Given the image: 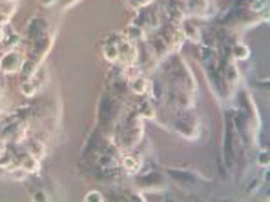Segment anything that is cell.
Here are the masks:
<instances>
[{
  "label": "cell",
  "instance_id": "cell-1",
  "mask_svg": "<svg viewBox=\"0 0 270 202\" xmlns=\"http://www.w3.org/2000/svg\"><path fill=\"white\" fill-rule=\"evenodd\" d=\"M22 66H24V56H22L20 51H15V49L8 51L2 59H0V69H2V73H6V75L20 73Z\"/></svg>",
  "mask_w": 270,
  "mask_h": 202
},
{
  "label": "cell",
  "instance_id": "cell-2",
  "mask_svg": "<svg viewBox=\"0 0 270 202\" xmlns=\"http://www.w3.org/2000/svg\"><path fill=\"white\" fill-rule=\"evenodd\" d=\"M117 51H119V61L126 66H133L137 61V47L135 42L131 40H119L117 44Z\"/></svg>",
  "mask_w": 270,
  "mask_h": 202
},
{
  "label": "cell",
  "instance_id": "cell-3",
  "mask_svg": "<svg viewBox=\"0 0 270 202\" xmlns=\"http://www.w3.org/2000/svg\"><path fill=\"white\" fill-rule=\"evenodd\" d=\"M121 164H122V168H124V171L130 173V175H137V173L143 169V159H141L139 155H135V153L124 155Z\"/></svg>",
  "mask_w": 270,
  "mask_h": 202
},
{
  "label": "cell",
  "instance_id": "cell-4",
  "mask_svg": "<svg viewBox=\"0 0 270 202\" xmlns=\"http://www.w3.org/2000/svg\"><path fill=\"white\" fill-rule=\"evenodd\" d=\"M18 168H22L26 173H37L40 168V162L35 155L24 153V155L18 157Z\"/></svg>",
  "mask_w": 270,
  "mask_h": 202
},
{
  "label": "cell",
  "instance_id": "cell-5",
  "mask_svg": "<svg viewBox=\"0 0 270 202\" xmlns=\"http://www.w3.org/2000/svg\"><path fill=\"white\" fill-rule=\"evenodd\" d=\"M17 157L11 150L8 148H0V169H4V171H9V169H13L15 166H18L17 162Z\"/></svg>",
  "mask_w": 270,
  "mask_h": 202
},
{
  "label": "cell",
  "instance_id": "cell-6",
  "mask_svg": "<svg viewBox=\"0 0 270 202\" xmlns=\"http://www.w3.org/2000/svg\"><path fill=\"white\" fill-rule=\"evenodd\" d=\"M208 9V0H190L186 4V13L194 17H205Z\"/></svg>",
  "mask_w": 270,
  "mask_h": 202
},
{
  "label": "cell",
  "instance_id": "cell-7",
  "mask_svg": "<svg viewBox=\"0 0 270 202\" xmlns=\"http://www.w3.org/2000/svg\"><path fill=\"white\" fill-rule=\"evenodd\" d=\"M130 88L135 95H146L150 91V82L143 75H137V77L130 78Z\"/></svg>",
  "mask_w": 270,
  "mask_h": 202
},
{
  "label": "cell",
  "instance_id": "cell-8",
  "mask_svg": "<svg viewBox=\"0 0 270 202\" xmlns=\"http://www.w3.org/2000/svg\"><path fill=\"white\" fill-rule=\"evenodd\" d=\"M181 35H183V39H190L192 42H199L201 39V33L194 24L190 22H183V26H181Z\"/></svg>",
  "mask_w": 270,
  "mask_h": 202
},
{
  "label": "cell",
  "instance_id": "cell-9",
  "mask_svg": "<svg viewBox=\"0 0 270 202\" xmlns=\"http://www.w3.org/2000/svg\"><path fill=\"white\" fill-rule=\"evenodd\" d=\"M117 44L119 42H106L104 46H102V56H104L108 62H117L119 61Z\"/></svg>",
  "mask_w": 270,
  "mask_h": 202
},
{
  "label": "cell",
  "instance_id": "cell-10",
  "mask_svg": "<svg viewBox=\"0 0 270 202\" xmlns=\"http://www.w3.org/2000/svg\"><path fill=\"white\" fill-rule=\"evenodd\" d=\"M232 55H234V59H237V61H247L250 56V47L247 46V44H235L234 49H232Z\"/></svg>",
  "mask_w": 270,
  "mask_h": 202
},
{
  "label": "cell",
  "instance_id": "cell-11",
  "mask_svg": "<svg viewBox=\"0 0 270 202\" xmlns=\"http://www.w3.org/2000/svg\"><path fill=\"white\" fill-rule=\"evenodd\" d=\"M22 95L26 97H33L37 93V82L35 78H30V80H22V86H20Z\"/></svg>",
  "mask_w": 270,
  "mask_h": 202
},
{
  "label": "cell",
  "instance_id": "cell-12",
  "mask_svg": "<svg viewBox=\"0 0 270 202\" xmlns=\"http://www.w3.org/2000/svg\"><path fill=\"white\" fill-rule=\"evenodd\" d=\"M126 35H128V39H130L131 42H135V40H143L144 39V30H141L139 26H130L126 30Z\"/></svg>",
  "mask_w": 270,
  "mask_h": 202
},
{
  "label": "cell",
  "instance_id": "cell-13",
  "mask_svg": "<svg viewBox=\"0 0 270 202\" xmlns=\"http://www.w3.org/2000/svg\"><path fill=\"white\" fill-rule=\"evenodd\" d=\"M44 151H46V148H44L42 142H39V140L31 142V146H30V153H31V155H35L37 159L40 160L44 157Z\"/></svg>",
  "mask_w": 270,
  "mask_h": 202
},
{
  "label": "cell",
  "instance_id": "cell-14",
  "mask_svg": "<svg viewBox=\"0 0 270 202\" xmlns=\"http://www.w3.org/2000/svg\"><path fill=\"white\" fill-rule=\"evenodd\" d=\"M84 200L86 202H102L104 200V195L100 193L99 189H92V191H88V193L84 195Z\"/></svg>",
  "mask_w": 270,
  "mask_h": 202
},
{
  "label": "cell",
  "instance_id": "cell-15",
  "mask_svg": "<svg viewBox=\"0 0 270 202\" xmlns=\"http://www.w3.org/2000/svg\"><path fill=\"white\" fill-rule=\"evenodd\" d=\"M266 8H268V0H252V4H250V11L254 13H261Z\"/></svg>",
  "mask_w": 270,
  "mask_h": 202
},
{
  "label": "cell",
  "instance_id": "cell-16",
  "mask_svg": "<svg viewBox=\"0 0 270 202\" xmlns=\"http://www.w3.org/2000/svg\"><path fill=\"white\" fill-rule=\"evenodd\" d=\"M141 115L146 117V119H153L155 117V109L150 102H143L141 104Z\"/></svg>",
  "mask_w": 270,
  "mask_h": 202
},
{
  "label": "cell",
  "instance_id": "cell-17",
  "mask_svg": "<svg viewBox=\"0 0 270 202\" xmlns=\"http://www.w3.org/2000/svg\"><path fill=\"white\" fill-rule=\"evenodd\" d=\"M268 159H270L268 151L266 150L259 151V155H257V166H259V168H268V164H270Z\"/></svg>",
  "mask_w": 270,
  "mask_h": 202
},
{
  "label": "cell",
  "instance_id": "cell-18",
  "mask_svg": "<svg viewBox=\"0 0 270 202\" xmlns=\"http://www.w3.org/2000/svg\"><path fill=\"white\" fill-rule=\"evenodd\" d=\"M48 193L44 191V189H37L35 193H33V200H48Z\"/></svg>",
  "mask_w": 270,
  "mask_h": 202
},
{
  "label": "cell",
  "instance_id": "cell-19",
  "mask_svg": "<svg viewBox=\"0 0 270 202\" xmlns=\"http://www.w3.org/2000/svg\"><path fill=\"white\" fill-rule=\"evenodd\" d=\"M227 78H228V80H237V69H235L234 68V66H228V69H227Z\"/></svg>",
  "mask_w": 270,
  "mask_h": 202
},
{
  "label": "cell",
  "instance_id": "cell-20",
  "mask_svg": "<svg viewBox=\"0 0 270 202\" xmlns=\"http://www.w3.org/2000/svg\"><path fill=\"white\" fill-rule=\"evenodd\" d=\"M55 2H57V0H42V6H46V8H48V6H53Z\"/></svg>",
  "mask_w": 270,
  "mask_h": 202
},
{
  "label": "cell",
  "instance_id": "cell-21",
  "mask_svg": "<svg viewBox=\"0 0 270 202\" xmlns=\"http://www.w3.org/2000/svg\"><path fill=\"white\" fill-rule=\"evenodd\" d=\"M150 2H152V0H137V4L139 6H148Z\"/></svg>",
  "mask_w": 270,
  "mask_h": 202
},
{
  "label": "cell",
  "instance_id": "cell-22",
  "mask_svg": "<svg viewBox=\"0 0 270 202\" xmlns=\"http://www.w3.org/2000/svg\"><path fill=\"white\" fill-rule=\"evenodd\" d=\"M4 40V30H2V26H0V42Z\"/></svg>",
  "mask_w": 270,
  "mask_h": 202
},
{
  "label": "cell",
  "instance_id": "cell-23",
  "mask_svg": "<svg viewBox=\"0 0 270 202\" xmlns=\"http://www.w3.org/2000/svg\"><path fill=\"white\" fill-rule=\"evenodd\" d=\"M6 2H11V0H6Z\"/></svg>",
  "mask_w": 270,
  "mask_h": 202
}]
</instances>
